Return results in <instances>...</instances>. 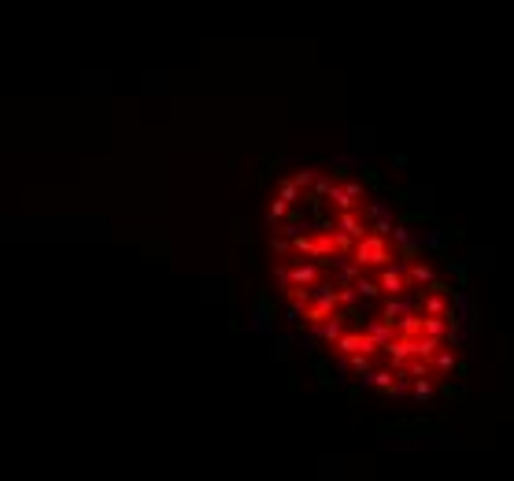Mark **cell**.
I'll return each mask as SVG.
<instances>
[{"label": "cell", "instance_id": "6da1fadb", "mask_svg": "<svg viewBox=\"0 0 514 481\" xmlns=\"http://www.w3.org/2000/svg\"><path fill=\"white\" fill-rule=\"evenodd\" d=\"M263 248L285 319L344 378L429 400L456 370L459 311L440 259L367 178L289 167L263 204Z\"/></svg>", "mask_w": 514, "mask_h": 481}]
</instances>
